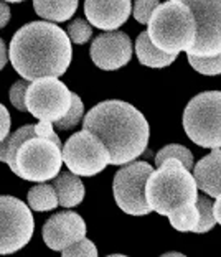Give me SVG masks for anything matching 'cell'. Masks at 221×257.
<instances>
[{
    "label": "cell",
    "mask_w": 221,
    "mask_h": 257,
    "mask_svg": "<svg viewBox=\"0 0 221 257\" xmlns=\"http://www.w3.org/2000/svg\"><path fill=\"white\" fill-rule=\"evenodd\" d=\"M83 114H84L83 101H81V97L78 94L71 92V106H69V110L66 112L65 117L55 122V127L58 131H69V128L76 127L79 124L81 119H83Z\"/></svg>",
    "instance_id": "22"
},
{
    "label": "cell",
    "mask_w": 221,
    "mask_h": 257,
    "mask_svg": "<svg viewBox=\"0 0 221 257\" xmlns=\"http://www.w3.org/2000/svg\"><path fill=\"white\" fill-rule=\"evenodd\" d=\"M83 128L101 140L111 165H127L147 149L150 128L144 114L129 102L104 101L84 115Z\"/></svg>",
    "instance_id": "2"
},
{
    "label": "cell",
    "mask_w": 221,
    "mask_h": 257,
    "mask_svg": "<svg viewBox=\"0 0 221 257\" xmlns=\"http://www.w3.org/2000/svg\"><path fill=\"white\" fill-rule=\"evenodd\" d=\"M9 61V53H7V46H5V42L0 38V69L5 68V64Z\"/></svg>",
    "instance_id": "32"
},
{
    "label": "cell",
    "mask_w": 221,
    "mask_h": 257,
    "mask_svg": "<svg viewBox=\"0 0 221 257\" xmlns=\"http://www.w3.org/2000/svg\"><path fill=\"white\" fill-rule=\"evenodd\" d=\"M191 10L196 35L187 56L210 58L221 55V0H178Z\"/></svg>",
    "instance_id": "8"
},
{
    "label": "cell",
    "mask_w": 221,
    "mask_h": 257,
    "mask_svg": "<svg viewBox=\"0 0 221 257\" xmlns=\"http://www.w3.org/2000/svg\"><path fill=\"white\" fill-rule=\"evenodd\" d=\"M170 159L172 160H178L185 168H187L188 172L195 167L193 155H191V152L187 147H185V145L170 144V145H167V147L160 149L159 154L155 155V165L160 167L165 160H170Z\"/></svg>",
    "instance_id": "20"
},
{
    "label": "cell",
    "mask_w": 221,
    "mask_h": 257,
    "mask_svg": "<svg viewBox=\"0 0 221 257\" xmlns=\"http://www.w3.org/2000/svg\"><path fill=\"white\" fill-rule=\"evenodd\" d=\"M131 0H86L84 15L88 23L99 30L114 32L131 17Z\"/></svg>",
    "instance_id": "14"
},
{
    "label": "cell",
    "mask_w": 221,
    "mask_h": 257,
    "mask_svg": "<svg viewBox=\"0 0 221 257\" xmlns=\"http://www.w3.org/2000/svg\"><path fill=\"white\" fill-rule=\"evenodd\" d=\"M5 2H12V4H19V2H23V0H5Z\"/></svg>",
    "instance_id": "36"
},
{
    "label": "cell",
    "mask_w": 221,
    "mask_h": 257,
    "mask_svg": "<svg viewBox=\"0 0 221 257\" xmlns=\"http://www.w3.org/2000/svg\"><path fill=\"white\" fill-rule=\"evenodd\" d=\"M136 53H137L139 61H141L144 66H149V68H165V66H170V64L177 60V56L167 55L164 51H160L159 48H155L152 42H150L147 32H142L137 37Z\"/></svg>",
    "instance_id": "18"
},
{
    "label": "cell",
    "mask_w": 221,
    "mask_h": 257,
    "mask_svg": "<svg viewBox=\"0 0 221 257\" xmlns=\"http://www.w3.org/2000/svg\"><path fill=\"white\" fill-rule=\"evenodd\" d=\"M160 257H187V255H183V254H180V252H167V254L160 255Z\"/></svg>",
    "instance_id": "34"
},
{
    "label": "cell",
    "mask_w": 221,
    "mask_h": 257,
    "mask_svg": "<svg viewBox=\"0 0 221 257\" xmlns=\"http://www.w3.org/2000/svg\"><path fill=\"white\" fill-rule=\"evenodd\" d=\"M91 60L99 69L116 71L126 66L132 58V42L124 32H106L92 40Z\"/></svg>",
    "instance_id": "12"
},
{
    "label": "cell",
    "mask_w": 221,
    "mask_h": 257,
    "mask_svg": "<svg viewBox=\"0 0 221 257\" xmlns=\"http://www.w3.org/2000/svg\"><path fill=\"white\" fill-rule=\"evenodd\" d=\"M28 208L33 211H51L58 206V196L53 185L40 183L28 191Z\"/></svg>",
    "instance_id": "19"
},
{
    "label": "cell",
    "mask_w": 221,
    "mask_h": 257,
    "mask_svg": "<svg viewBox=\"0 0 221 257\" xmlns=\"http://www.w3.org/2000/svg\"><path fill=\"white\" fill-rule=\"evenodd\" d=\"M35 221L30 208L19 198L0 196V255L25 247L33 236Z\"/></svg>",
    "instance_id": "10"
},
{
    "label": "cell",
    "mask_w": 221,
    "mask_h": 257,
    "mask_svg": "<svg viewBox=\"0 0 221 257\" xmlns=\"http://www.w3.org/2000/svg\"><path fill=\"white\" fill-rule=\"evenodd\" d=\"M154 167L147 162H131L116 173L113 191L114 200L124 213L131 216H145L150 208L145 200V183Z\"/></svg>",
    "instance_id": "11"
},
{
    "label": "cell",
    "mask_w": 221,
    "mask_h": 257,
    "mask_svg": "<svg viewBox=\"0 0 221 257\" xmlns=\"http://www.w3.org/2000/svg\"><path fill=\"white\" fill-rule=\"evenodd\" d=\"M213 218L218 224H221V195L216 196V201L213 203Z\"/></svg>",
    "instance_id": "33"
},
{
    "label": "cell",
    "mask_w": 221,
    "mask_h": 257,
    "mask_svg": "<svg viewBox=\"0 0 221 257\" xmlns=\"http://www.w3.org/2000/svg\"><path fill=\"white\" fill-rule=\"evenodd\" d=\"M61 257H97V249L94 242L89 239H81V241L71 244L65 250H61Z\"/></svg>",
    "instance_id": "26"
},
{
    "label": "cell",
    "mask_w": 221,
    "mask_h": 257,
    "mask_svg": "<svg viewBox=\"0 0 221 257\" xmlns=\"http://www.w3.org/2000/svg\"><path fill=\"white\" fill-rule=\"evenodd\" d=\"M73 48L66 32L51 22H32L14 35L9 60L25 81L60 78L71 64Z\"/></svg>",
    "instance_id": "1"
},
{
    "label": "cell",
    "mask_w": 221,
    "mask_h": 257,
    "mask_svg": "<svg viewBox=\"0 0 221 257\" xmlns=\"http://www.w3.org/2000/svg\"><path fill=\"white\" fill-rule=\"evenodd\" d=\"M193 178L196 188L205 191L208 196L221 195V150L211 149V154L193 167Z\"/></svg>",
    "instance_id": "15"
},
{
    "label": "cell",
    "mask_w": 221,
    "mask_h": 257,
    "mask_svg": "<svg viewBox=\"0 0 221 257\" xmlns=\"http://www.w3.org/2000/svg\"><path fill=\"white\" fill-rule=\"evenodd\" d=\"M107 257H127V255H122V254H111Z\"/></svg>",
    "instance_id": "35"
},
{
    "label": "cell",
    "mask_w": 221,
    "mask_h": 257,
    "mask_svg": "<svg viewBox=\"0 0 221 257\" xmlns=\"http://www.w3.org/2000/svg\"><path fill=\"white\" fill-rule=\"evenodd\" d=\"M195 206L198 209V224H196L193 232L203 234V232L211 231L214 223H216L213 218V201L208 196H198L196 198Z\"/></svg>",
    "instance_id": "21"
},
{
    "label": "cell",
    "mask_w": 221,
    "mask_h": 257,
    "mask_svg": "<svg viewBox=\"0 0 221 257\" xmlns=\"http://www.w3.org/2000/svg\"><path fill=\"white\" fill-rule=\"evenodd\" d=\"M183 128L203 149H221V91L200 92L187 104Z\"/></svg>",
    "instance_id": "6"
},
{
    "label": "cell",
    "mask_w": 221,
    "mask_h": 257,
    "mask_svg": "<svg viewBox=\"0 0 221 257\" xmlns=\"http://www.w3.org/2000/svg\"><path fill=\"white\" fill-rule=\"evenodd\" d=\"M71 106V91L58 78L32 81L25 92V107L33 117L55 124L66 115Z\"/></svg>",
    "instance_id": "7"
},
{
    "label": "cell",
    "mask_w": 221,
    "mask_h": 257,
    "mask_svg": "<svg viewBox=\"0 0 221 257\" xmlns=\"http://www.w3.org/2000/svg\"><path fill=\"white\" fill-rule=\"evenodd\" d=\"M33 9L45 20L66 22L78 9V0H33Z\"/></svg>",
    "instance_id": "17"
},
{
    "label": "cell",
    "mask_w": 221,
    "mask_h": 257,
    "mask_svg": "<svg viewBox=\"0 0 221 257\" xmlns=\"http://www.w3.org/2000/svg\"><path fill=\"white\" fill-rule=\"evenodd\" d=\"M0 160L7 163L17 177L43 183L53 180L61 170V144L38 137L35 125L27 124L0 142Z\"/></svg>",
    "instance_id": "3"
},
{
    "label": "cell",
    "mask_w": 221,
    "mask_h": 257,
    "mask_svg": "<svg viewBox=\"0 0 221 257\" xmlns=\"http://www.w3.org/2000/svg\"><path fill=\"white\" fill-rule=\"evenodd\" d=\"M167 2H168V0H167Z\"/></svg>",
    "instance_id": "37"
},
{
    "label": "cell",
    "mask_w": 221,
    "mask_h": 257,
    "mask_svg": "<svg viewBox=\"0 0 221 257\" xmlns=\"http://www.w3.org/2000/svg\"><path fill=\"white\" fill-rule=\"evenodd\" d=\"M198 198L195 178L178 160H165L150 173L145 183V200L150 211L172 216L193 206Z\"/></svg>",
    "instance_id": "4"
},
{
    "label": "cell",
    "mask_w": 221,
    "mask_h": 257,
    "mask_svg": "<svg viewBox=\"0 0 221 257\" xmlns=\"http://www.w3.org/2000/svg\"><path fill=\"white\" fill-rule=\"evenodd\" d=\"M168 219H170L172 227H175L180 232L193 231L196 224H198V209H196V206L193 204V206L185 208L183 211H180L177 214L168 216Z\"/></svg>",
    "instance_id": "23"
},
{
    "label": "cell",
    "mask_w": 221,
    "mask_h": 257,
    "mask_svg": "<svg viewBox=\"0 0 221 257\" xmlns=\"http://www.w3.org/2000/svg\"><path fill=\"white\" fill-rule=\"evenodd\" d=\"M35 134H37L38 137H45V139L53 140V142H56V144H61L60 137H58L56 132L53 131V124H51V122L40 120L38 124H35Z\"/></svg>",
    "instance_id": "29"
},
{
    "label": "cell",
    "mask_w": 221,
    "mask_h": 257,
    "mask_svg": "<svg viewBox=\"0 0 221 257\" xmlns=\"http://www.w3.org/2000/svg\"><path fill=\"white\" fill-rule=\"evenodd\" d=\"M63 163L78 177H94L109 165V154L94 134L81 131L73 134L61 147Z\"/></svg>",
    "instance_id": "9"
},
{
    "label": "cell",
    "mask_w": 221,
    "mask_h": 257,
    "mask_svg": "<svg viewBox=\"0 0 221 257\" xmlns=\"http://www.w3.org/2000/svg\"><path fill=\"white\" fill-rule=\"evenodd\" d=\"M188 63L195 71L206 76H216L221 74V55L210 56V58H198V56H188Z\"/></svg>",
    "instance_id": "25"
},
{
    "label": "cell",
    "mask_w": 221,
    "mask_h": 257,
    "mask_svg": "<svg viewBox=\"0 0 221 257\" xmlns=\"http://www.w3.org/2000/svg\"><path fill=\"white\" fill-rule=\"evenodd\" d=\"M160 5V0H134L132 14L134 19L142 25H147L152 12Z\"/></svg>",
    "instance_id": "27"
},
{
    "label": "cell",
    "mask_w": 221,
    "mask_h": 257,
    "mask_svg": "<svg viewBox=\"0 0 221 257\" xmlns=\"http://www.w3.org/2000/svg\"><path fill=\"white\" fill-rule=\"evenodd\" d=\"M10 20V7L0 0V28H4Z\"/></svg>",
    "instance_id": "31"
},
{
    "label": "cell",
    "mask_w": 221,
    "mask_h": 257,
    "mask_svg": "<svg viewBox=\"0 0 221 257\" xmlns=\"http://www.w3.org/2000/svg\"><path fill=\"white\" fill-rule=\"evenodd\" d=\"M27 87H28V83L25 79L17 81V83H14V86L10 87V102L14 104V106L19 110H23V112L27 110V107H25Z\"/></svg>",
    "instance_id": "28"
},
{
    "label": "cell",
    "mask_w": 221,
    "mask_h": 257,
    "mask_svg": "<svg viewBox=\"0 0 221 257\" xmlns=\"http://www.w3.org/2000/svg\"><path fill=\"white\" fill-rule=\"evenodd\" d=\"M10 134V114L4 104H0V142H4Z\"/></svg>",
    "instance_id": "30"
},
{
    "label": "cell",
    "mask_w": 221,
    "mask_h": 257,
    "mask_svg": "<svg viewBox=\"0 0 221 257\" xmlns=\"http://www.w3.org/2000/svg\"><path fill=\"white\" fill-rule=\"evenodd\" d=\"M86 237V223L78 213L61 211L53 214L43 226V241L50 249L65 250Z\"/></svg>",
    "instance_id": "13"
},
{
    "label": "cell",
    "mask_w": 221,
    "mask_h": 257,
    "mask_svg": "<svg viewBox=\"0 0 221 257\" xmlns=\"http://www.w3.org/2000/svg\"><path fill=\"white\" fill-rule=\"evenodd\" d=\"M66 35H68L69 42H73L76 45H84L86 42H89L92 37V27L86 20L76 19L68 25Z\"/></svg>",
    "instance_id": "24"
},
{
    "label": "cell",
    "mask_w": 221,
    "mask_h": 257,
    "mask_svg": "<svg viewBox=\"0 0 221 257\" xmlns=\"http://www.w3.org/2000/svg\"><path fill=\"white\" fill-rule=\"evenodd\" d=\"M150 42L167 55L178 56L180 51H188L195 42L196 23L191 10L178 0L160 4L147 23Z\"/></svg>",
    "instance_id": "5"
},
{
    "label": "cell",
    "mask_w": 221,
    "mask_h": 257,
    "mask_svg": "<svg viewBox=\"0 0 221 257\" xmlns=\"http://www.w3.org/2000/svg\"><path fill=\"white\" fill-rule=\"evenodd\" d=\"M53 188L58 196V204L63 208H74L84 200V185L78 175L71 172L58 173L53 180Z\"/></svg>",
    "instance_id": "16"
}]
</instances>
